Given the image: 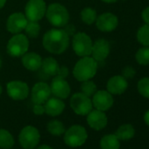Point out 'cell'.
Segmentation results:
<instances>
[{"mask_svg": "<svg viewBox=\"0 0 149 149\" xmlns=\"http://www.w3.org/2000/svg\"><path fill=\"white\" fill-rule=\"evenodd\" d=\"M88 138L86 129L82 125H73L65 131L64 142L71 147L81 146L85 143Z\"/></svg>", "mask_w": 149, "mask_h": 149, "instance_id": "cell-4", "label": "cell"}, {"mask_svg": "<svg viewBox=\"0 0 149 149\" xmlns=\"http://www.w3.org/2000/svg\"><path fill=\"white\" fill-rule=\"evenodd\" d=\"M42 43L43 47L48 52L60 54L68 48L69 45V36L64 30L51 29L45 33Z\"/></svg>", "mask_w": 149, "mask_h": 149, "instance_id": "cell-1", "label": "cell"}, {"mask_svg": "<svg viewBox=\"0 0 149 149\" xmlns=\"http://www.w3.org/2000/svg\"><path fill=\"white\" fill-rule=\"evenodd\" d=\"M2 66V61H1V58H0V68Z\"/></svg>", "mask_w": 149, "mask_h": 149, "instance_id": "cell-42", "label": "cell"}, {"mask_svg": "<svg viewBox=\"0 0 149 149\" xmlns=\"http://www.w3.org/2000/svg\"><path fill=\"white\" fill-rule=\"evenodd\" d=\"M25 31L28 37L30 38H36L38 37L40 31V26L37 21H29L27 22V25L25 28Z\"/></svg>", "mask_w": 149, "mask_h": 149, "instance_id": "cell-29", "label": "cell"}, {"mask_svg": "<svg viewBox=\"0 0 149 149\" xmlns=\"http://www.w3.org/2000/svg\"><path fill=\"white\" fill-rule=\"evenodd\" d=\"M137 40L144 47H149V25L145 24L138 30Z\"/></svg>", "mask_w": 149, "mask_h": 149, "instance_id": "cell-25", "label": "cell"}, {"mask_svg": "<svg viewBox=\"0 0 149 149\" xmlns=\"http://www.w3.org/2000/svg\"><path fill=\"white\" fill-rule=\"evenodd\" d=\"M101 149H119L120 140L115 134H106L100 140Z\"/></svg>", "mask_w": 149, "mask_h": 149, "instance_id": "cell-23", "label": "cell"}, {"mask_svg": "<svg viewBox=\"0 0 149 149\" xmlns=\"http://www.w3.org/2000/svg\"><path fill=\"white\" fill-rule=\"evenodd\" d=\"M124 1H125V0H124Z\"/></svg>", "mask_w": 149, "mask_h": 149, "instance_id": "cell-43", "label": "cell"}, {"mask_svg": "<svg viewBox=\"0 0 149 149\" xmlns=\"http://www.w3.org/2000/svg\"><path fill=\"white\" fill-rule=\"evenodd\" d=\"M46 15L48 21L54 26L61 27L68 24L69 14L67 9L57 3L51 4L46 11Z\"/></svg>", "mask_w": 149, "mask_h": 149, "instance_id": "cell-3", "label": "cell"}, {"mask_svg": "<svg viewBox=\"0 0 149 149\" xmlns=\"http://www.w3.org/2000/svg\"><path fill=\"white\" fill-rule=\"evenodd\" d=\"M141 17H142V19L143 21L149 25V6L145 8L143 11H142V13H141Z\"/></svg>", "mask_w": 149, "mask_h": 149, "instance_id": "cell-35", "label": "cell"}, {"mask_svg": "<svg viewBox=\"0 0 149 149\" xmlns=\"http://www.w3.org/2000/svg\"><path fill=\"white\" fill-rule=\"evenodd\" d=\"M119 140H130L135 136V129L131 124L120 125L114 133Z\"/></svg>", "mask_w": 149, "mask_h": 149, "instance_id": "cell-21", "label": "cell"}, {"mask_svg": "<svg viewBox=\"0 0 149 149\" xmlns=\"http://www.w3.org/2000/svg\"><path fill=\"white\" fill-rule=\"evenodd\" d=\"M81 90H82V93L91 97L97 92V85L95 84L94 82L91 80H87L83 83L81 86Z\"/></svg>", "mask_w": 149, "mask_h": 149, "instance_id": "cell-31", "label": "cell"}, {"mask_svg": "<svg viewBox=\"0 0 149 149\" xmlns=\"http://www.w3.org/2000/svg\"><path fill=\"white\" fill-rule=\"evenodd\" d=\"M87 122L92 129L96 131H100L107 125L108 118L104 111L96 109L91 110V112L88 114Z\"/></svg>", "mask_w": 149, "mask_h": 149, "instance_id": "cell-15", "label": "cell"}, {"mask_svg": "<svg viewBox=\"0 0 149 149\" xmlns=\"http://www.w3.org/2000/svg\"><path fill=\"white\" fill-rule=\"evenodd\" d=\"M96 25L98 30L102 32H112L118 25V19L116 15L111 13H105L99 15L96 19Z\"/></svg>", "mask_w": 149, "mask_h": 149, "instance_id": "cell-12", "label": "cell"}, {"mask_svg": "<svg viewBox=\"0 0 149 149\" xmlns=\"http://www.w3.org/2000/svg\"><path fill=\"white\" fill-rule=\"evenodd\" d=\"M51 94V89L46 83L36 84L32 90V101L34 104H42L47 102Z\"/></svg>", "mask_w": 149, "mask_h": 149, "instance_id": "cell-14", "label": "cell"}, {"mask_svg": "<svg viewBox=\"0 0 149 149\" xmlns=\"http://www.w3.org/2000/svg\"><path fill=\"white\" fill-rule=\"evenodd\" d=\"M1 93H2V87L0 85V95H1Z\"/></svg>", "mask_w": 149, "mask_h": 149, "instance_id": "cell-41", "label": "cell"}, {"mask_svg": "<svg viewBox=\"0 0 149 149\" xmlns=\"http://www.w3.org/2000/svg\"><path fill=\"white\" fill-rule=\"evenodd\" d=\"M65 33L68 35V36H70V35H74V31H76V28H74V26H73V25H68L66 28H65Z\"/></svg>", "mask_w": 149, "mask_h": 149, "instance_id": "cell-36", "label": "cell"}, {"mask_svg": "<svg viewBox=\"0 0 149 149\" xmlns=\"http://www.w3.org/2000/svg\"><path fill=\"white\" fill-rule=\"evenodd\" d=\"M7 93L9 97L14 100H23L28 97V85L21 81H13L6 85Z\"/></svg>", "mask_w": 149, "mask_h": 149, "instance_id": "cell-10", "label": "cell"}, {"mask_svg": "<svg viewBox=\"0 0 149 149\" xmlns=\"http://www.w3.org/2000/svg\"><path fill=\"white\" fill-rule=\"evenodd\" d=\"M92 40L84 33H78L73 36L72 47L78 56H90L92 51Z\"/></svg>", "mask_w": 149, "mask_h": 149, "instance_id": "cell-5", "label": "cell"}, {"mask_svg": "<svg viewBox=\"0 0 149 149\" xmlns=\"http://www.w3.org/2000/svg\"><path fill=\"white\" fill-rule=\"evenodd\" d=\"M81 18H82V20L87 24V25H92L96 19H97V12L91 8V7H86L84 8L82 13H81Z\"/></svg>", "mask_w": 149, "mask_h": 149, "instance_id": "cell-27", "label": "cell"}, {"mask_svg": "<svg viewBox=\"0 0 149 149\" xmlns=\"http://www.w3.org/2000/svg\"><path fill=\"white\" fill-rule=\"evenodd\" d=\"M51 93H53L58 98L65 99L70 94V87L65 79L59 77H55L51 83Z\"/></svg>", "mask_w": 149, "mask_h": 149, "instance_id": "cell-16", "label": "cell"}, {"mask_svg": "<svg viewBox=\"0 0 149 149\" xmlns=\"http://www.w3.org/2000/svg\"><path fill=\"white\" fill-rule=\"evenodd\" d=\"M6 2V0H0V9L5 6Z\"/></svg>", "mask_w": 149, "mask_h": 149, "instance_id": "cell-40", "label": "cell"}, {"mask_svg": "<svg viewBox=\"0 0 149 149\" xmlns=\"http://www.w3.org/2000/svg\"><path fill=\"white\" fill-rule=\"evenodd\" d=\"M92 58L97 61H104L110 54V45L109 42L104 39L97 40L92 45Z\"/></svg>", "mask_w": 149, "mask_h": 149, "instance_id": "cell-17", "label": "cell"}, {"mask_svg": "<svg viewBox=\"0 0 149 149\" xmlns=\"http://www.w3.org/2000/svg\"><path fill=\"white\" fill-rule=\"evenodd\" d=\"M135 74H136L135 69L131 66H126L123 68L121 76L127 80V79H132L135 77Z\"/></svg>", "mask_w": 149, "mask_h": 149, "instance_id": "cell-32", "label": "cell"}, {"mask_svg": "<svg viewBox=\"0 0 149 149\" xmlns=\"http://www.w3.org/2000/svg\"><path fill=\"white\" fill-rule=\"evenodd\" d=\"M25 11L28 21H39L46 13V3L43 0H30L26 6Z\"/></svg>", "mask_w": 149, "mask_h": 149, "instance_id": "cell-9", "label": "cell"}, {"mask_svg": "<svg viewBox=\"0 0 149 149\" xmlns=\"http://www.w3.org/2000/svg\"><path fill=\"white\" fill-rule=\"evenodd\" d=\"M40 135L38 129L32 125L24 127L19 135V143L25 149L35 148L40 142Z\"/></svg>", "mask_w": 149, "mask_h": 149, "instance_id": "cell-7", "label": "cell"}, {"mask_svg": "<svg viewBox=\"0 0 149 149\" xmlns=\"http://www.w3.org/2000/svg\"><path fill=\"white\" fill-rule=\"evenodd\" d=\"M45 112L52 117H55L62 113L65 109V104L58 98H48L45 104Z\"/></svg>", "mask_w": 149, "mask_h": 149, "instance_id": "cell-19", "label": "cell"}, {"mask_svg": "<svg viewBox=\"0 0 149 149\" xmlns=\"http://www.w3.org/2000/svg\"><path fill=\"white\" fill-rule=\"evenodd\" d=\"M128 87L127 80L122 76H114L107 83V91L111 95H121Z\"/></svg>", "mask_w": 149, "mask_h": 149, "instance_id": "cell-18", "label": "cell"}, {"mask_svg": "<svg viewBox=\"0 0 149 149\" xmlns=\"http://www.w3.org/2000/svg\"><path fill=\"white\" fill-rule=\"evenodd\" d=\"M29 48V41L26 35L19 33L13 36L7 44V53L13 57L23 56Z\"/></svg>", "mask_w": 149, "mask_h": 149, "instance_id": "cell-6", "label": "cell"}, {"mask_svg": "<svg viewBox=\"0 0 149 149\" xmlns=\"http://www.w3.org/2000/svg\"><path fill=\"white\" fill-rule=\"evenodd\" d=\"M92 101L84 93L74 94L70 99V106L72 110L78 115H88L92 110Z\"/></svg>", "mask_w": 149, "mask_h": 149, "instance_id": "cell-8", "label": "cell"}, {"mask_svg": "<svg viewBox=\"0 0 149 149\" xmlns=\"http://www.w3.org/2000/svg\"><path fill=\"white\" fill-rule=\"evenodd\" d=\"M139 93L146 97L149 98V77H143L141 78L137 84Z\"/></svg>", "mask_w": 149, "mask_h": 149, "instance_id": "cell-30", "label": "cell"}, {"mask_svg": "<svg viewBox=\"0 0 149 149\" xmlns=\"http://www.w3.org/2000/svg\"><path fill=\"white\" fill-rule=\"evenodd\" d=\"M27 19L26 17L21 13H15L10 15L7 19L6 28L12 33H19L23 30H25L27 25Z\"/></svg>", "mask_w": 149, "mask_h": 149, "instance_id": "cell-13", "label": "cell"}, {"mask_svg": "<svg viewBox=\"0 0 149 149\" xmlns=\"http://www.w3.org/2000/svg\"><path fill=\"white\" fill-rule=\"evenodd\" d=\"M41 68L43 73L47 74V76H56L59 71V64L57 61L52 57H47L42 61Z\"/></svg>", "mask_w": 149, "mask_h": 149, "instance_id": "cell-22", "label": "cell"}, {"mask_svg": "<svg viewBox=\"0 0 149 149\" xmlns=\"http://www.w3.org/2000/svg\"><path fill=\"white\" fill-rule=\"evenodd\" d=\"M14 145V139L13 135L5 129H0V147L4 149H10Z\"/></svg>", "mask_w": 149, "mask_h": 149, "instance_id": "cell-24", "label": "cell"}, {"mask_svg": "<svg viewBox=\"0 0 149 149\" xmlns=\"http://www.w3.org/2000/svg\"><path fill=\"white\" fill-rule=\"evenodd\" d=\"M102 1L107 4H112V3H116L118 0H102Z\"/></svg>", "mask_w": 149, "mask_h": 149, "instance_id": "cell-39", "label": "cell"}, {"mask_svg": "<svg viewBox=\"0 0 149 149\" xmlns=\"http://www.w3.org/2000/svg\"><path fill=\"white\" fill-rule=\"evenodd\" d=\"M136 61L142 66L149 64V47H144L139 48L135 54Z\"/></svg>", "mask_w": 149, "mask_h": 149, "instance_id": "cell-28", "label": "cell"}, {"mask_svg": "<svg viewBox=\"0 0 149 149\" xmlns=\"http://www.w3.org/2000/svg\"><path fill=\"white\" fill-rule=\"evenodd\" d=\"M97 70V62L90 56L80 59L73 70V74L77 81L84 82L95 77Z\"/></svg>", "mask_w": 149, "mask_h": 149, "instance_id": "cell-2", "label": "cell"}, {"mask_svg": "<svg viewBox=\"0 0 149 149\" xmlns=\"http://www.w3.org/2000/svg\"><path fill=\"white\" fill-rule=\"evenodd\" d=\"M68 68H66L65 66H62V67H61L59 68V71H58L56 76L59 77H61V78L65 79L68 77Z\"/></svg>", "mask_w": 149, "mask_h": 149, "instance_id": "cell-33", "label": "cell"}, {"mask_svg": "<svg viewBox=\"0 0 149 149\" xmlns=\"http://www.w3.org/2000/svg\"><path fill=\"white\" fill-rule=\"evenodd\" d=\"M47 131L53 135L60 136L65 132V126L61 121L54 119V120H51L50 122H48Z\"/></svg>", "mask_w": 149, "mask_h": 149, "instance_id": "cell-26", "label": "cell"}, {"mask_svg": "<svg viewBox=\"0 0 149 149\" xmlns=\"http://www.w3.org/2000/svg\"><path fill=\"white\" fill-rule=\"evenodd\" d=\"M33 113L36 115H42L45 112V108L42 104H34L33 106Z\"/></svg>", "mask_w": 149, "mask_h": 149, "instance_id": "cell-34", "label": "cell"}, {"mask_svg": "<svg viewBox=\"0 0 149 149\" xmlns=\"http://www.w3.org/2000/svg\"><path fill=\"white\" fill-rule=\"evenodd\" d=\"M114 100L110 92L107 91H98L93 95L92 104L99 111H108L113 105Z\"/></svg>", "mask_w": 149, "mask_h": 149, "instance_id": "cell-11", "label": "cell"}, {"mask_svg": "<svg viewBox=\"0 0 149 149\" xmlns=\"http://www.w3.org/2000/svg\"><path fill=\"white\" fill-rule=\"evenodd\" d=\"M144 121H145V123L149 126V110H147L146 112H145V114H144Z\"/></svg>", "mask_w": 149, "mask_h": 149, "instance_id": "cell-37", "label": "cell"}, {"mask_svg": "<svg viewBox=\"0 0 149 149\" xmlns=\"http://www.w3.org/2000/svg\"><path fill=\"white\" fill-rule=\"evenodd\" d=\"M42 59L36 53H26L22 56V64L31 71H36L41 67Z\"/></svg>", "mask_w": 149, "mask_h": 149, "instance_id": "cell-20", "label": "cell"}, {"mask_svg": "<svg viewBox=\"0 0 149 149\" xmlns=\"http://www.w3.org/2000/svg\"><path fill=\"white\" fill-rule=\"evenodd\" d=\"M38 149H53V148L50 147V146H47V145H41L40 146L38 147Z\"/></svg>", "mask_w": 149, "mask_h": 149, "instance_id": "cell-38", "label": "cell"}]
</instances>
